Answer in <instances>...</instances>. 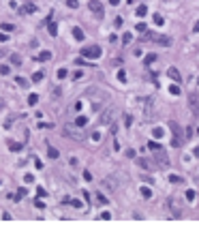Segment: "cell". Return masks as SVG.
I'll return each instance as SVG.
<instances>
[{"label":"cell","instance_id":"5b68a950","mask_svg":"<svg viewBox=\"0 0 199 225\" xmlns=\"http://www.w3.org/2000/svg\"><path fill=\"white\" fill-rule=\"evenodd\" d=\"M81 54H84V58H98L103 52H101L98 45H90V47H84V49H81Z\"/></svg>","mask_w":199,"mask_h":225},{"label":"cell","instance_id":"30bf717a","mask_svg":"<svg viewBox=\"0 0 199 225\" xmlns=\"http://www.w3.org/2000/svg\"><path fill=\"white\" fill-rule=\"evenodd\" d=\"M167 75H169L171 79H174V82H176V84L180 82V79H182V75H180V71H178L176 67H169V69H167Z\"/></svg>","mask_w":199,"mask_h":225},{"label":"cell","instance_id":"4316f807","mask_svg":"<svg viewBox=\"0 0 199 225\" xmlns=\"http://www.w3.org/2000/svg\"><path fill=\"white\" fill-rule=\"evenodd\" d=\"M154 60H156V54H148L146 56V65H152Z\"/></svg>","mask_w":199,"mask_h":225},{"label":"cell","instance_id":"c3c4849f","mask_svg":"<svg viewBox=\"0 0 199 225\" xmlns=\"http://www.w3.org/2000/svg\"><path fill=\"white\" fill-rule=\"evenodd\" d=\"M7 54H9V52H7V49H0V60H2V58H4V56H7Z\"/></svg>","mask_w":199,"mask_h":225},{"label":"cell","instance_id":"cb8c5ba5","mask_svg":"<svg viewBox=\"0 0 199 225\" xmlns=\"http://www.w3.org/2000/svg\"><path fill=\"white\" fill-rule=\"evenodd\" d=\"M11 62H13L15 67H17V65H22V58L17 56V54H11Z\"/></svg>","mask_w":199,"mask_h":225},{"label":"cell","instance_id":"8fae6325","mask_svg":"<svg viewBox=\"0 0 199 225\" xmlns=\"http://www.w3.org/2000/svg\"><path fill=\"white\" fill-rule=\"evenodd\" d=\"M141 41H154L156 43V39H158V34H154V32H143V37H139Z\"/></svg>","mask_w":199,"mask_h":225},{"label":"cell","instance_id":"277c9868","mask_svg":"<svg viewBox=\"0 0 199 225\" xmlns=\"http://www.w3.org/2000/svg\"><path fill=\"white\" fill-rule=\"evenodd\" d=\"M154 163H156V167H169V159H167V155H165V150H158V152H154Z\"/></svg>","mask_w":199,"mask_h":225},{"label":"cell","instance_id":"681fc988","mask_svg":"<svg viewBox=\"0 0 199 225\" xmlns=\"http://www.w3.org/2000/svg\"><path fill=\"white\" fill-rule=\"evenodd\" d=\"M193 30H195V32H199V20L195 22V26H193Z\"/></svg>","mask_w":199,"mask_h":225},{"label":"cell","instance_id":"83f0119b","mask_svg":"<svg viewBox=\"0 0 199 225\" xmlns=\"http://www.w3.org/2000/svg\"><path fill=\"white\" fill-rule=\"evenodd\" d=\"M141 195H143V197L148 200V197H152V191H150L148 187H143V189H141Z\"/></svg>","mask_w":199,"mask_h":225},{"label":"cell","instance_id":"7a4b0ae2","mask_svg":"<svg viewBox=\"0 0 199 225\" xmlns=\"http://www.w3.org/2000/svg\"><path fill=\"white\" fill-rule=\"evenodd\" d=\"M88 9L92 11L98 20H103V15H105V9H103V4H101V0H90L88 2Z\"/></svg>","mask_w":199,"mask_h":225},{"label":"cell","instance_id":"9a60e30c","mask_svg":"<svg viewBox=\"0 0 199 225\" xmlns=\"http://www.w3.org/2000/svg\"><path fill=\"white\" fill-rule=\"evenodd\" d=\"M73 37H75L77 41H84V30H81V28H77V26H75V28H73Z\"/></svg>","mask_w":199,"mask_h":225},{"label":"cell","instance_id":"4dcf8cb0","mask_svg":"<svg viewBox=\"0 0 199 225\" xmlns=\"http://www.w3.org/2000/svg\"><path fill=\"white\" fill-rule=\"evenodd\" d=\"M9 148H11V150H20V148H22V144H15V142H9Z\"/></svg>","mask_w":199,"mask_h":225},{"label":"cell","instance_id":"9c48e42d","mask_svg":"<svg viewBox=\"0 0 199 225\" xmlns=\"http://www.w3.org/2000/svg\"><path fill=\"white\" fill-rule=\"evenodd\" d=\"M167 206L171 210H174V217L178 219V217H182V210H180V204L176 202V200H167Z\"/></svg>","mask_w":199,"mask_h":225},{"label":"cell","instance_id":"603a6c76","mask_svg":"<svg viewBox=\"0 0 199 225\" xmlns=\"http://www.w3.org/2000/svg\"><path fill=\"white\" fill-rule=\"evenodd\" d=\"M152 20H154L156 26H163V22H165V20H163V15H158V13H154V17H152Z\"/></svg>","mask_w":199,"mask_h":225},{"label":"cell","instance_id":"ee69618b","mask_svg":"<svg viewBox=\"0 0 199 225\" xmlns=\"http://www.w3.org/2000/svg\"><path fill=\"white\" fill-rule=\"evenodd\" d=\"M101 219H103V221H109V219H111V214H109V212H103V214H101Z\"/></svg>","mask_w":199,"mask_h":225},{"label":"cell","instance_id":"60d3db41","mask_svg":"<svg viewBox=\"0 0 199 225\" xmlns=\"http://www.w3.org/2000/svg\"><path fill=\"white\" fill-rule=\"evenodd\" d=\"M37 193H39V197H45V195H47V191H45L43 187H39V189H37Z\"/></svg>","mask_w":199,"mask_h":225},{"label":"cell","instance_id":"4fadbf2b","mask_svg":"<svg viewBox=\"0 0 199 225\" xmlns=\"http://www.w3.org/2000/svg\"><path fill=\"white\" fill-rule=\"evenodd\" d=\"M156 43H158V45H165V47H167V45H171V37H163V34H158Z\"/></svg>","mask_w":199,"mask_h":225},{"label":"cell","instance_id":"816d5d0a","mask_svg":"<svg viewBox=\"0 0 199 225\" xmlns=\"http://www.w3.org/2000/svg\"><path fill=\"white\" fill-rule=\"evenodd\" d=\"M120 2V0H109V4H118Z\"/></svg>","mask_w":199,"mask_h":225},{"label":"cell","instance_id":"74e56055","mask_svg":"<svg viewBox=\"0 0 199 225\" xmlns=\"http://www.w3.org/2000/svg\"><path fill=\"white\" fill-rule=\"evenodd\" d=\"M124 124H126V127H131V124H133V118H131V116H129V114H126V116H124Z\"/></svg>","mask_w":199,"mask_h":225},{"label":"cell","instance_id":"d6a6232c","mask_svg":"<svg viewBox=\"0 0 199 225\" xmlns=\"http://www.w3.org/2000/svg\"><path fill=\"white\" fill-rule=\"evenodd\" d=\"M41 79H43V73H41V71H39V73H34V75H32V82H41Z\"/></svg>","mask_w":199,"mask_h":225},{"label":"cell","instance_id":"b9f144b4","mask_svg":"<svg viewBox=\"0 0 199 225\" xmlns=\"http://www.w3.org/2000/svg\"><path fill=\"white\" fill-rule=\"evenodd\" d=\"M114 26H116V28H120V26H122V17H116V20H114Z\"/></svg>","mask_w":199,"mask_h":225},{"label":"cell","instance_id":"5bb4252c","mask_svg":"<svg viewBox=\"0 0 199 225\" xmlns=\"http://www.w3.org/2000/svg\"><path fill=\"white\" fill-rule=\"evenodd\" d=\"M47 28H49V34H51V37H56V34H58V26H56V22H51V20H49Z\"/></svg>","mask_w":199,"mask_h":225},{"label":"cell","instance_id":"e0dca14e","mask_svg":"<svg viewBox=\"0 0 199 225\" xmlns=\"http://www.w3.org/2000/svg\"><path fill=\"white\" fill-rule=\"evenodd\" d=\"M47 157L49 159H58V150L54 148V146H47Z\"/></svg>","mask_w":199,"mask_h":225},{"label":"cell","instance_id":"ac0fdd59","mask_svg":"<svg viewBox=\"0 0 199 225\" xmlns=\"http://www.w3.org/2000/svg\"><path fill=\"white\" fill-rule=\"evenodd\" d=\"M152 135H154V137H156V139H161V137H163V135H165V131H163L161 127H154V129H152Z\"/></svg>","mask_w":199,"mask_h":225},{"label":"cell","instance_id":"ba28073f","mask_svg":"<svg viewBox=\"0 0 199 225\" xmlns=\"http://www.w3.org/2000/svg\"><path fill=\"white\" fill-rule=\"evenodd\" d=\"M137 163L143 167V169H156V163H154V159H146V157H137Z\"/></svg>","mask_w":199,"mask_h":225},{"label":"cell","instance_id":"ab89813d","mask_svg":"<svg viewBox=\"0 0 199 225\" xmlns=\"http://www.w3.org/2000/svg\"><path fill=\"white\" fill-rule=\"evenodd\" d=\"M118 79H120V82H126V73H124V71H118Z\"/></svg>","mask_w":199,"mask_h":225},{"label":"cell","instance_id":"f1b7e54d","mask_svg":"<svg viewBox=\"0 0 199 225\" xmlns=\"http://www.w3.org/2000/svg\"><path fill=\"white\" fill-rule=\"evenodd\" d=\"M96 202L105 206V204H107V197H105V195H101V193H96Z\"/></svg>","mask_w":199,"mask_h":225},{"label":"cell","instance_id":"f907efd6","mask_svg":"<svg viewBox=\"0 0 199 225\" xmlns=\"http://www.w3.org/2000/svg\"><path fill=\"white\" fill-rule=\"evenodd\" d=\"M7 39H9L7 34H4V32H0V41H7Z\"/></svg>","mask_w":199,"mask_h":225},{"label":"cell","instance_id":"d6986e66","mask_svg":"<svg viewBox=\"0 0 199 225\" xmlns=\"http://www.w3.org/2000/svg\"><path fill=\"white\" fill-rule=\"evenodd\" d=\"M34 11H37V7H34L32 2H26L24 4V13H34Z\"/></svg>","mask_w":199,"mask_h":225},{"label":"cell","instance_id":"7c38bea8","mask_svg":"<svg viewBox=\"0 0 199 225\" xmlns=\"http://www.w3.org/2000/svg\"><path fill=\"white\" fill-rule=\"evenodd\" d=\"M51 58V52H41L39 56H34V60H39V62H45V60H49Z\"/></svg>","mask_w":199,"mask_h":225},{"label":"cell","instance_id":"7bdbcfd3","mask_svg":"<svg viewBox=\"0 0 199 225\" xmlns=\"http://www.w3.org/2000/svg\"><path fill=\"white\" fill-rule=\"evenodd\" d=\"M58 77H60V79L67 77V69H58Z\"/></svg>","mask_w":199,"mask_h":225},{"label":"cell","instance_id":"2e32d148","mask_svg":"<svg viewBox=\"0 0 199 225\" xmlns=\"http://www.w3.org/2000/svg\"><path fill=\"white\" fill-rule=\"evenodd\" d=\"M86 124H88V118H86V116H79V118L75 120V127H79V129L86 127Z\"/></svg>","mask_w":199,"mask_h":225},{"label":"cell","instance_id":"f5cc1de1","mask_svg":"<svg viewBox=\"0 0 199 225\" xmlns=\"http://www.w3.org/2000/svg\"><path fill=\"white\" fill-rule=\"evenodd\" d=\"M2 107H4V101H2V99H0V110H2Z\"/></svg>","mask_w":199,"mask_h":225},{"label":"cell","instance_id":"f546056e","mask_svg":"<svg viewBox=\"0 0 199 225\" xmlns=\"http://www.w3.org/2000/svg\"><path fill=\"white\" fill-rule=\"evenodd\" d=\"M169 180H171V182H176V184L182 182V178H180V176H174V174H169Z\"/></svg>","mask_w":199,"mask_h":225},{"label":"cell","instance_id":"836d02e7","mask_svg":"<svg viewBox=\"0 0 199 225\" xmlns=\"http://www.w3.org/2000/svg\"><path fill=\"white\" fill-rule=\"evenodd\" d=\"M37 101H39V97H37V94H30V97H28V103H30V105H34Z\"/></svg>","mask_w":199,"mask_h":225},{"label":"cell","instance_id":"d590c367","mask_svg":"<svg viewBox=\"0 0 199 225\" xmlns=\"http://www.w3.org/2000/svg\"><path fill=\"white\" fill-rule=\"evenodd\" d=\"M67 4H69L71 9H77V7H79V2H77V0H67Z\"/></svg>","mask_w":199,"mask_h":225},{"label":"cell","instance_id":"ffe728a7","mask_svg":"<svg viewBox=\"0 0 199 225\" xmlns=\"http://www.w3.org/2000/svg\"><path fill=\"white\" fill-rule=\"evenodd\" d=\"M148 150H150V152H158V150H163V148L158 146L156 142H150V144H148Z\"/></svg>","mask_w":199,"mask_h":225},{"label":"cell","instance_id":"52a82bcc","mask_svg":"<svg viewBox=\"0 0 199 225\" xmlns=\"http://www.w3.org/2000/svg\"><path fill=\"white\" fill-rule=\"evenodd\" d=\"M188 107H191V112H193L195 116H199V99H197L195 92L188 94Z\"/></svg>","mask_w":199,"mask_h":225},{"label":"cell","instance_id":"e575fe53","mask_svg":"<svg viewBox=\"0 0 199 225\" xmlns=\"http://www.w3.org/2000/svg\"><path fill=\"white\" fill-rule=\"evenodd\" d=\"M69 204H71V206H75V208H84V204H81V202H77V200H71Z\"/></svg>","mask_w":199,"mask_h":225},{"label":"cell","instance_id":"1f68e13d","mask_svg":"<svg viewBox=\"0 0 199 225\" xmlns=\"http://www.w3.org/2000/svg\"><path fill=\"white\" fill-rule=\"evenodd\" d=\"M186 200L193 202V200H195V191H191V189H188V191H186Z\"/></svg>","mask_w":199,"mask_h":225},{"label":"cell","instance_id":"3957f363","mask_svg":"<svg viewBox=\"0 0 199 225\" xmlns=\"http://www.w3.org/2000/svg\"><path fill=\"white\" fill-rule=\"evenodd\" d=\"M114 116H116V110L109 105L105 112H101V116H98V122H101V124H109V122L114 120Z\"/></svg>","mask_w":199,"mask_h":225},{"label":"cell","instance_id":"f35d334b","mask_svg":"<svg viewBox=\"0 0 199 225\" xmlns=\"http://www.w3.org/2000/svg\"><path fill=\"white\" fill-rule=\"evenodd\" d=\"M0 75H9V67H7V65L0 67Z\"/></svg>","mask_w":199,"mask_h":225},{"label":"cell","instance_id":"d4e9b609","mask_svg":"<svg viewBox=\"0 0 199 225\" xmlns=\"http://www.w3.org/2000/svg\"><path fill=\"white\" fill-rule=\"evenodd\" d=\"M131 39H133V34H131V32H124V34H122V43H124V45H126V43H131Z\"/></svg>","mask_w":199,"mask_h":225},{"label":"cell","instance_id":"484cf974","mask_svg":"<svg viewBox=\"0 0 199 225\" xmlns=\"http://www.w3.org/2000/svg\"><path fill=\"white\" fill-rule=\"evenodd\" d=\"M169 92H171V94H180V86H178V84H171V86H169Z\"/></svg>","mask_w":199,"mask_h":225},{"label":"cell","instance_id":"6da1fadb","mask_svg":"<svg viewBox=\"0 0 199 225\" xmlns=\"http://www.w3.org/2000/svg\"><path fill=\"white\" fill-rule=\"evenodd\" d=\"M169 129L174 131V139H171V146H174V148H180V146L184 144V139H182V133H180V127H178L176 122H169Z\"/></svg>","mask_w":199,"mask_h":225},{"label":"cell","instance_id":"bcb514c9","mask_svg":"<svg viewBox=\"0 0 199 225\" xmlns=\"http://www.w3.org/2000/svg\"><path fill=\"white\" fill-rule=\"evenodd\" d=\"M24 180H26V182H32L34 176H32V174H26V178H24Z\"/></svg>","mask_w":199,"mask_h":225},{"label":"cell","instance_id":"7dc6e473","mask_svg":"<svg viewBox=\"0 0 199 225\" xmlns=\"http://www.w3.org/2000/svg\"><path fill=\"white\" fill-rule=\"evenodd\" d=\"M81 75H84V73H81V71H75V73H73V79H79Z\"/></svg>","mask_w":199,"mask_h":225},{"label":"cell","instance_id":"f6af8a7d","mask_svg":"<svg viewBox=\"0 0 199 225\" xmlns=\"http://www.w3.org/2000/svg\"><path fill=\"white\" fill-rule=\"evenodd\" d=\"M2 30H7V32L13 30V24H2Z\"/></svg>","mask_w":199,"mask_h":225},{"label":"cell","instance_id":"7402d4cb","mask_svg":"<svg viewBox=\"0 0 199 225\" xmlns=\"http://www.w3.org/2000/svg\"><path fill=\"white\" fill-rule=\"evenodd\" d=\"M146 13H148V7H146V4H139V7H137V15H139V17H143Z\"/></svg>","mask_w":199,"mask_h":225},{"label":"cell","instance_id":"8992f818","mask_svg":"<svg viewBox=\"0 0 199 225\" xmlns=\"http://www.w3.org/2000/svg\"><path fill=\"white\" fill-rule=\"evenodd\" d=\"M62 135L69 137V139H73V142H81V135H79L73 127H64V129H62Z\"/></svg>","mask_w":199,"mask_h":225},{"label":"cell","instance_id":"8d00e7d4","mask_svg":"<svg viewBox=\"0 0 199 225\" xmlns=\"http://www.w3.org/2000/svg\"><path fill=\"white\" fill-rule=\"evenodd\" d=\"M135 30H137V32H146V24H137V26H135Z\"/></svg>","mask_w":199,"mask_h":225},{"label":"cell","instance_id":"44dd1931","mask_svg":"<svg viewBox=\"0 0 199 225\" xmlns=\"http://www.w3.org/2000/svg\"><path fill=\"white\" fill-rule=\"evenodd\" d=\"M15 84H17V86H22V88H28V79H24V77H15Z\"/></svg>","mask_w":199,"mask_h":225}]
</instances>
